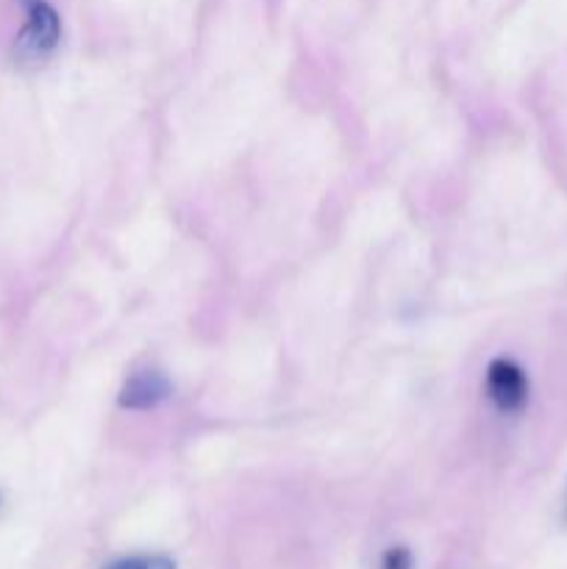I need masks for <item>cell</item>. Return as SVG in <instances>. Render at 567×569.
<instances>
[{
  "mask_svg": "<svg viewBox=\"0 0 567 569\" xmlns=\"http://www.w3.org/2000/svg\"><path fill=\"white\" fill-rule=\"evenodd\" d=\"M172 395V383L159 370H139L122 383L117 403L128 411H150Z\"/></svg>",
  "mask_w": 567,
  "mask_h": 569,
  "instance_id": "3",
  "label": "cell"
},
{
  "mask_svg": "<svg viewBox=\"0 0 567 569\" xmlns=\"http://www.w3.org/2000/svg\"><path fill=\"white\" fill-rule=\"evenodd\" d=\"M415 567V559L406 548H389L381 559V569H411Z\"/></svg>",
  "mask_w": 567,
  "mask_h": 569,
  "instance_id": "5",
  "label": "cell"
},
{
  "mask_svg": "<svg viewBox=\"0 0 567 569\" xmlns=\"http://www.w3.org/2000/svg\"><path fill=\"white\" fill-rule=\"evenodd\" d=\"M103 569H176V561L167 556H128V559H117Z\"/></svg>",
  "mask_w": 567,
  "mask_h": 569,
  "instance_id": "4",
  "label": "cell"
},
{
  "mask_svg": "<svg viewBox=\"0 0 567 569\" xmlns=\"http://www.w3.org/2000/svg\"><path fill=\"white\" fill-rule=\"evenodd\" d=\"M61 39V20L59 11L44 0H31L28 3V20L17 37V53L22 59H44L53 53V48Z\"/></svg>",
  "mask_w": 567,
  "mask_h": 569,
  "instance_id": "2",
  "label": "cell"
},
{
  "mask_svg": "<svg viewBox=\"0 0 567 569\" xmlns=\"http://www.w3.org/2000/svg\"><path fill=\"white\" fill-rule=\"evenodd\" d=\"M0 509H3V495H0Z\"/></svg>",
  "mask_w": 567,
  "mask_h": 569,
  "instance_id": "6",
  "label": "cell"
},
{
  "mask_svg": "<svg viewBox=\"0 0 567 569\" xmlns=\"http://www.w3.org/2000/svg\"><path fill=\"white\" fill-rule=\"evenodd\" d=\"M484 389H487V398L493 400L495 409L504 411V415H517V411L526 409L531 383H528L526 370L520 365H515L511 359H495L487 367Z\"/></svg>",
  "mask_w": 567,
  "mask_h": 569,
  "instance_id": "1",
  "label": "cell"
}]
</instances>
